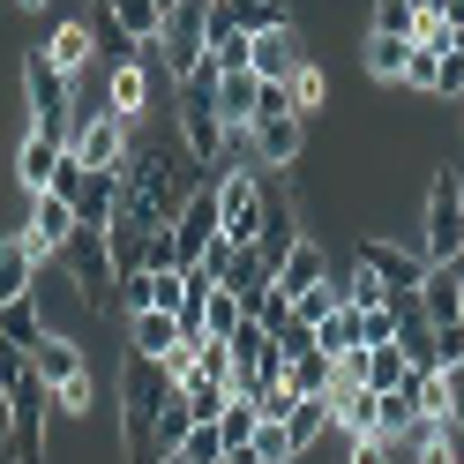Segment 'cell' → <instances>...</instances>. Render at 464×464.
<instances>
[{
	"mask_svg": "<svg viewBox=\"0 0 464 464\" xmlns=\"http://www.w3.org/2000/svg\"><path fill=\"white\" fill-rule=\"evenodd\" d=\"M337 285H344V307H353V314H367V307H390V285L374 277L367 263H353V270H344Z\"/></svg>",
	"mask_w": 464,
	"mask_h": 464,
	"instance_id": "1f68e13d",
	"label": "cell"
},
{
	"mask_svg": "<svg viewBox=\"0 0 464 464\" xmlns=\"http://www.w3.org/2000/svg\"><path fill=\"white\" fill-rule=\"evenodd\" d=\"M330 374H337L330 353H300L293 367H285V382H293V397H323V390H330Z\"/></svg>",
	"mask_w": 464,
	"mask_h": 464,
	"instance_id": "d6a6232c",
	"label": "cell"
},
{
	"mask_svg": "<svg viewBox=\"0 0 464 464\" xmlns=\"http://www.w3.org/2000/svg\"><path fill=\"white\" fill-rule=\"evenodd\" d=\"M31 367H38V382H45V397H53V390H68V382L91 374V353H82L68 330H45V337L31 344Z\"/></svg>",
	"mask_w": 464,
	"mask_h": 464,
	"instance_id": "9a60e30c",
	"label": "cell"
},
{
	"mask_svg": "<svg viewBox=\"0 0 464 464\" xmlns=\"http://www.w3.org/2000/svg\"><path fill=\"white\" fill-rule=\"evenodd\" d=\"M31 285H38V255L23 247V232H8V240H0V307L31 300Z\"/></svg>",
	"mask_w": 464,
	"mask_h": 464,
	"instance_id": "603a6c76",
	"label": "cell"
},
{
	"mask_svg": "<svg viewBox=\"0 0 464 464\" xmlns=\"http://www.w3.org/2000/svg\"><path fill=\"white\" fill-rule=\"evenodd\" d=\"M158 8H165V15H172V8H188V0H158Z\"/></svg>",
	"mask_w": 464,
	"mask_h": 464,
	"instance_id": "f907efd6",
	"label": "cell"
},
{
	"mask_svg": "<svg viewBox=\"0 0 464 464\" xmlns=\"http://www.w3.org/2000/svg\"><path fill=\"white\" fill-rule=\"evenodd\" d=\"M218 188V240L225 247H255L263 240V172H225Z\"/></svg>",
	"mask_w": 464,
	"mask_h": 464,
	"instance_id": "8992f818",
	"label": "cell"
},
{
	"mask_svg": "<svg viewBox=\"0 0 464 464\" xmlns=\"http://www.w3.org/2000/svg\"><path fill=\"white\" fill-rule=\"evenodd\" d=\"M255 105H263V75H255V68L218 75V121L225 128H255Z\"/></svg>",
	"mask_w": 464,
	"mask_h": 464,
	"instance_id": "44dd1931",
	"label": "cell"
},
{
	"mask_svg": "<svg viewBox=\"0 0 464 464\" xmlns=\"http://www.w3.org/2000/svg\"><path fill=\"white\" fill-rule=\"evenodd\" d=\"M165 397H172V374H165L158 360L128 353V367H121V412H112L128 464H150V420H158V404H165Z\"/></svg>",
	"mask_w": 464,
	"mask_h": 464,
	"instance_id": "6da1fadb",
	"label": "cell"
},
{
	"mask_svg": "<svg viewBox=\"0 0 464 464\" xmlns=\"http://www.w3.org/2000/svg\"><path fill=\"white\" fill-rule=\"evenodd\" d=\"M457 247H464V172L450 158L420 202V255H427V270H442V263H457Z\"/></svg>",
	"mask_w": 464,
	"mask_h": 464,
	"instance_id": "3957f363",
	"label": "cell"
},
{
	"mask_svg": "<svg viewBox=\"0 0 464 464\" xmlns=\"http://www.w3.org/2000/svg\"><path fill=\"white\" fill-rule=\"evenodd\" d=\"M404 61H412V38H390V31H367V38H360V68H367L374 82H397Z\"/></svg>",
	"mask_w": 464,
	"mask_h": 464,
	"instance_id": "d4e9b609",
	"label": "cell"
},
{
	"mask_svg": "<svg viewBox=\"0 0 464 464\" xmlns=\"http://www.w3.org/2000/svg\"><path fill=\"white\" fill-rule=\"evenodd\" d=\"M68 150L98 172V165H128V150H135V142H128V121H121L112 105H91V112L75 105V135H68Z\"/></svg>",
	"mask_w": 464,
	"mask_h": 464,
	"instance_id": "9c48e42d",
	"label": "cell"
},
{
	"mask_svg": "<svg viewBox=\"0 0 464 464\" xmlns=\"http://www.w3.org/2000/svg\"><path fill=\"white\" fill-rule=\"evenodd\" d=\"M390 464H420V457H412V442H390Z\"/></svg>",
	"mask_w": 464,
	"mask_h": 464,
	"instance_id": "7dc6e473",
	"label": "cell"
},
{
	"mask_svg": "<svg viewBox=\"0 0 464 464\" xmlns=\"http://www.w3.org/2000/svg\"><path fill=\"white\" fill-rule=\"evenodd\" d=\"M457 112H464V105H457ZM457 158H464V150H457Z\"/></svg>",
	"mask_w": 464,
	"mask_h": 464,
	"instance_id": "11a10c76",
	"label": "cell"
},
{
	"mask_svg": "<svg viewBox=\"0 0 464 464\" xmlns=\"http://www.w3.org/2000/svg\"><path fill=\"white\" fill-rule=\"evenodd\" d=\"M457 285H464V277H457ZM457 323H464V300H457Z\"/></svg>",
	"mask_w": 464,
	"mask_h": 464,
	"instance_id": "816d5d0a",
	"label": "cell"
},
{
	"mask_svg": "<svg viewBox=\"0 0 464 464\" xmlns=\"http://www.w3.org/2000/svg\"><path fill=\"white\" fill-rule=\"evenodd\" d=\"M323 277H337V270H330V255H323V240H293V255H285V263L270 270V293L293 307V300H300V293H314Z\"/></svg>",
	"mask_w": 464,
	"mask_h": 464,
	"instance_id": "2e32d148",
	"label": "cell"
},
{
	"mask_svg": "<svg viewBox=\"0 0 464 464\" xmlns=\"http://www.w3.org/2000/svg\"><path fill=\"white\" fill-rule=\"evenodd\" d=\"M15 8H23V15H45V8H53V0H15Z\"/></svg>",
	"mask_w": 464,
	"mask_h": 464,
	"instance_id": "c3c4849f",
	"label": "cell"
},
{
	"mask_svg": "<svg viewBox=\"0 0 464 464\" xmlns=\"http://www.w3.org/2000/svg\"><path fill=\"white\" fill-rule=\"evenodd\" d=\"M172 142L202 165V180H210V165H218V150H225V121H218V75L202 68V75H188L180 91H172Z\"/></svg>",
	"mask_w": 464,
	"mask_h": 464,
	"instance_id": "7a4b0ae2",
	"label": "cell"
},
{
	"mask_svg": "<svg viewBox=\"0 0 464 464\" xmlns=\"http://www.w3.org/2000/svg\"><path fill=\"white\" fill-rule=\"evenodd\" d=\"M165 240H172V270H195L202 255L218 247V188H210V180L180 202V218L165 225Z\"/></svg>",
	"mask_w": 464,
	"mask_h": 464,
	"instance_id": "52a82bcc",
	"label": "cell"
},
{
	"mask_svg": "<svg viewBox=\"0 0 464 464\" xmlns=\"http://www.w3.org/2000/svg\"><path fill=\"white\" fill-rule=\"evenodd\" d=\"M247 53H255V38L232 23L225 0H210V8H202V68H210V75H240Z\"/></svg>",
	"mask_w": 464,
	"mask_h": 464,
	"instance_id": "7c38bea8",
	"label": "cell"
},
{
	"mask_svg": "<svg viewBox=\"0 0 464 464\" xmlns=\"http://www.w3.org/2000/svg\"><path fill=\"white\" fill-rule=\"evenodd\" d=\"M23 98H31V135H45V142L68 150V135H75V82L45 61V45L23 53Z\"/></svg>",
	"mask_w": 464,
	"mask_h": 464,
	"instance_id": "277c9868",
	"label": "cell"
},
{
	"mask_svg": "<svg viewBox=\"0 0 464 464\" xmlns=\"http://www.w3.org/2000/svg\"><path fill=\"white\" fill-rule=\"evenodd\" d=\"M172 344H180V330H172V314L165 307H150V314H128V353H142V360H172Z\"/></svg>",
	"mask_w": 464,
	"mask_h": 464,
	"instance_id": "7402d4cb",
	"label": "cell"
},
{
	"mask_svg": "<svg viewBox=\"0 0 464 464\" xmlns=\"http://www.w3.org/2000/svg\"><path fill=\"white\" fill-rule=\"evenodd\" d=\"M285 98H293V112L307 121V112H323V105H330V75H323V68L307 61V68H300L293 82H285Z\"/></svg>",
	"mask_w": 464,
	"mask_h": 464,
	"instance_id": "e575fe53",
	"label": "cell"
},
{
	"mask_svg": "<svg viewBox=\"0 0 464 464\" xmlns=\"http://www.w3.org/2000/svg\"><path fill=\"white\" fill-rule=\"evenodd\" d=\"M353 263H367L390 293H420V277H427V255H420L412 240H397V232H360V240H353Z\"/></svg>",
	"mask_w": 464,
	"mask_h": 464,
	"instance_id": "ba28073f",
	"label": "cell"
},
{
	"mask_svg": "<svg viewBox=\"0 0 464 464\" xmlns=\"http://www.w3.org/2000/svg\"><path fill=\"white\" fill-rule=\"evenodd\" d=\"M240 323H247V307L218 285V293H210V307H202V337H225V344H232V330H240Z\"/></svg>",
	"mask_w": 464,
	"mask_h": 464,
	"instance_id": "74e56055",
	"label": "cell"
},
{
	"mask_svg": "<svg viewBox=\"0 0 464 464\" xmlns=\"http://www.w3.org/2000/svg\"><path fill=\"white\" fill-rule=\"evenodd\" d=\"M450 45H457V53H464V31H457V38H450Z\"/></svg>",
	"mask_w": 464,
	"mask_h": 464,
	"instance_id": "f5cc1de1",
	"label": "cell"
},
{
	"mask_svg": "<svg viewBox=\"0 0 464 464\" xmlns=\"http://www.w3.org/2000/svg\"><path fill=\"white\" fill-rule=\"evenodd\" d=\"M442 382H450V434H464V360L442 367Z\"/></svg>",
	"mask_w": 464,
	"mask_h": 464,
	"instance_id": "f6af8a7d",
	"label": "cell"
},
{
	"mask_svg": "<svg viewBox=\"0 0 464 464\" xmlns=\"http://www.w3.org/2000/svg\"><path fill=\"white\" fill-rule=\"evenodd\" d=\"M121 165H98V172H82V188H75V218L82 225H112V210H121Z\"/></svg>",
	"mask_w": 464,
	"mask_h": 464,
	"instance_id": "d6986e66",
	"label": "cell"
},
{
	"mask_svg": "<svg viewBox=\"0 0 464 464\" xmlns=\"http://www.w3.org/2000/svg\"><path fill=\"white\" fill-rule=\"evenodd\" d=\"M188 427H195V412H188V397H180V382H172V397L158 404V420H150V464H172V457H180V442H188Z\"/></svg>",
	"mask_w": 464,
	"mask_h": 464,
	"instance_id": "ffe728a7",
	"label": "cell"
},
{
	"mask_svg": "<svg viewBox=\"0 0 464 464\" xmlns=\"http://www.w3.org/2000/svg\"><path fill=\"white\" fill-rule=\"evenodd\" d=\"M277 427L293 434V457H307V450L330 434V404H323V397H300V404H293V420H277Z\"/></svg>",
	"mask_w": 464,
	"mask_h": 464,
	"instance_id": "83f0119b",
	"label": "cell"
},
{
	"mask_svg": "<svg viewBox=\"0 0 464 464\" xmlns=\"http://www.w3.org/2000/svg\"><path fill=\"white\" fill-rule=\"evenodd\" d=\"M457 300H464L457 270H427V277H420V307H427V323H434V330L457 323Z\"/></svg>",
	"mask_w": 464,
	"mask_h": 464,
	"instance_id": "4316f807",
	"label": "cell"
},
{
	"mask_svg": "<svg viewBox=\"0 0 464 464\" xmlns=\"http://www.w3.org/2000/svg\"><path fill=\"white\" fill-rule=\"evenodd\" d=\"M195 374H232V344L225 337H202L195 344Z\"/></svg>",
	"mask_w": 464,
	"mask_h": 464,
	"instance_id": "7bdbcfd3",
	"label": "cell"
},
{
	"mask_svg": "<svg viewBox=\"0 0 464 464\" xmlns=\"http://www.w3.org/2000/svg\"><path fill=\"white\" fill-rule=\"evenodd\" d=\"M105 105L135 128L142 112H150V61H121V68H112V75H105Z\"/></svg>",
	"mask_w": 464,
	"mask_h": 464,
	"instance_id": "ac0fdd59",
	"label": "cell"
},
{
	"mask_svg": "<svg viewBox=\"0 0 464 464\" xmlns=\"http://www.w3.org/2000/svg\"><path fill=\"white\" fill-rule=\"evenodd\" d=\"M0 337L31 353V344L45 337V307H38V300H8V307H0Z\"/></svg>",
	"mask_w": 464,
	"mask_h": 464,
	"instance_id": "f546056e",
	"label": "cell"
},
{
	"mask_svg": "<svg viewBox=\"0 0 464 464\" xmlns=\"http://www.w3.org/2000/svg\"><path fill=\"white\" fill-rule=\"evenodd\" d=\"M53 165H61V142H45V135H23V142H15V180H23V195H45V188H53Z\"/></svg>",
	"mask_w": 464,
	"mask_h": 464,
	"instance_id": "cb8c5ba5",
	"label": "cell"
},
{
	"mask_svg": "<svg viewBox=\"0 0 464 464\" xmlns=\"http://www.w3.org/2000/svg\"><path fill=\"white\" fill-rule=\"evenodd\" d=\"M75 202L68 195H31V225H23V247L38 255V263H61V247L75 240Z\"/></svg>",
	"mask_w": 464,
	"mask_h": 464,
	"instance_id": "4fadbf2b",
	"label": "cell"
},
{
	"mask_svg": "<svg viewBox=\"0 0 464 464\" xmlns=\"http://www.w3.org/2000/svg\"><path fill=\"white\" fill-rule=\"evenodd\" d=\"M367 31H390V38H420V8H412V0H374V8H367Z\"/></svg>",
	"mask_w": 464,
	"mask_h": 464,
	"instance_id": "d590c367",
	"label": "cell"
},
{
	"mask_svg": "<svg viewBox=\"0 0 464 464\" xmlns=\"http://www.w3.org/2000/svg\"><path fill=\"white\" fill-rule=\"evenodd\" d=\"M247 135H255V172H293L307 158V121L300 112H263Z\"/></svg>",
	"mask_w": 464,
	"mask_h": 464,
	"instance_id": "8fae6325",
	"label": "cell"
},
{
	"mask_svg": "<svg viewBox=\"0 0 464 464\" xmlns=\"http://www.w3.org/2000/svg\"><path fill=\"white\" fill-rule=\"evenodd\" d=\"M0 450H8V434H0Z\"/></svg>",
	"mask_w": 464,
	"mask_h": 464,
	"instance_id": "db71d44e",
	"label": "cell"
},
{
	"mask_svg": "<svg viewBox=\"0 0 464 464\" xmlns=\"http://www.w3.org/2000/svg\"><path fill=\"white\" fill-rule=\"evenodd\" d=\"M61 270L75 285V307L112 314V240H105V225H75V240L61 247Z\"/></svg>",
	"mask_w": 464,
	"mask_h": 464,
	"instance_id": "5b68a950",
	"label": "cell"
},
{
	"mask_svg": "<svg viewBox=\"0 0 464 464\" xmlns=\"http://www.w3.org/2000/svg\"><path fill=\"white\" fill-rule=\"evenodd\" d=\"M412 382V360H404V344H367V390H404Z\"/></svg>",
	"mask_w": 464,
	"mask_h": 464,
	"instance_id": "f1b7e54d",
	"label": "cell"
},
{
	"mask_svg": "<svg viewBox=\"0 0 464 464\" xmlns=\"http://www.w3.org/2000/svg\"><path fill=\"white\" fill-rule=\"evenodd\" d=\"M172 464H225V434H218V420H195Z\"/></svg>",
	"mask_w": 464,
	"mask_h": 464,
	"instance_id": "8d00e7d4",
	"label": "cell"
},
{
	"mask_svg": "<svg viewBox=\"0 0 464 464\" xmlns=\"http://www.w3.org/2000/svg\"><path fill=\"white\" fill-rule=\"evenodd\" d=\"M442 270H457V277H464V247H457V263H442Z\"/></svg>",
	"mask_w": 464,
	"mask_h": 464,
	"instance_id": "681fc988",
	"label": "cell"
},
{
	"mask_svg": "<svg viewBox=\"0 0 464 464\" xmlns=\"http://www.w3.org/2000/svg\"><path fill=\"white\" fill-rule=\"evenodd\" d=\"M457 172H464V158H457Z\"/></svg>",
	"mask_w": 464,
	"mask_h": 464,
	"instance_id": "9f6ffc18",
	"label": "cell"
},
{
	"mask_svg": "<svg viewBox=\"0 0 464 464\" xmlns=\"http://www.w3.org/2000/svg\"><path fill=\"white\" fill-rule=\"evenodd\" d=\"M45 61H53V68H61V75L75 82L82 68L98 61V31H91V23H82V15H68V23H53V38H45Z\"/></svg>",
	"mask_w": 464,
	"mask_h": 464,
	"instance_id": "e0dca14e",
	"label": "cell"
},
{
	"mask_svg": "<svg viewBox=\"0 0 464 464\" xmlns=\"http://www.w3.org/2000/svg\"><path fill=\"white\" fill-rule=\"evenodd\" d=\"M412 427H420L412 390H382V397H374V434H382V442H404Z\"/></svg>",
	"mask_w": 464,
	"mask_h": 464,
	"instance_id": "484cf974",
	"label": "cell"
},
{
	"mask_svg": "<svg viewBox=\"0 0 464 464\" xmlns=\"http://www.w3.org/2000/svg\"><path fill=\"white\" fill-rule=\"evenodd\" d=\"M255 404H263V420H293V404H300V397H293V382H270Z\"/></svg>",
	"mask_w": 464,
	"mask_h": 464,
	"instance_id": "ee69618b",
	"label": "cell"
},
{
	"mask_svg": "<svg viewBox=\"0 0 464 464\" xmlns=\"http://www.w3.org/2000/svg\"><path fill=\"white\" fill-rule=\"evenodd\" d=\"M225 8H232V23H240L247 38H255V31H277V23H293V15H285V0H225Z\"/></svg>",
	"mask_w": 464,
	"mask_h": 464,
	"instance_id": "f35d334b",
	"label": "cell"
},
{
	"mask_svg": "<svg viewBox=\"0 0 464 464\" xmlns=\"http://www.w3.org/2000/svg\"><path fill=\"white\" fill-rule=\"evenodd\" d=\"M202 8H210V0H188V8H172V15H165L158 68L172 75V91H180L188 75H202Z\"/></svg>",
	"mask_w": 464,
	"mask_h": 464,
	"instance_id": "30bf717a",
	"label": "cell"
},
{
	"mask_svg": "<svg viewBox=\"0 0 464 464\" xmlns=\"http://www.w3.org/2000/svg\"><path fill=\"white\" fill-rule=\"evenodd\" d=\"M314 353H330V360H337V353H360V314L337 307L330 323H314Z\"/></svg>",
	"mask_w": 464,
	"mask_h": 464,
	"instance_id": "836d02e7",
	"label": "cell"
},
{
	"mask_svg": "<svg viewBox=\"0 0 464 464\" xmlns=\"http://www.w3.org/2000/svg\"><path fill=\"white\" fill-rule=\"evenodd\" d=\"M337 307H344V285H337V277H323V285H314V293H300V300H293V314H300L307 330H314V323H330Z\"/></svg>",
	"mask_w": 464,
	"mask_h": 464,
	"instance_id": "ab89813d",
	"label": "cell"
},
{
	"mask_svg": "<svg viewBox=\"0 0 464 464\" xmlns=\"http://www.w3.org/2000/svg\"><path fill=\"white\" fill-rule=\"evenodd\" d=\"M434 98H450V105H464V53H457V45L442 53V68H434Z\"/></svg>",
	"mask_w": 464,
	"mask_h": 464,
	"instance_id": "60d3db41",
	"label": "cell"
},
{
	"mask_svg": "<svg viewBox=\"0 0 464 464\" xmlns=\"http://www.w3.org/2000/svg\"><path fill=\"white\" fill-rule=\"evenodd\" d=\"M314 61L307 53V31L300 23H277V31H255V53H247V68L263 75V82H293L300 68Z\"/></svg>",
	"mask_w": 464,
	"mask_h": 464,
	"instance_id": "5bb4252c",
	"label": "cell"
},
{
	"mask_svg": "<svg viewBox=\"0 0 464 464\" xmlns=\"http://www.w3.org/2000/svg\"><path fill=\"white\" fill-rule=\"evenodd\" d=\"M397 337V307H367L360 314V344H390Z\"/></svg>",
	"mask_w": 464,
	"mask_h": 464,
	"instance_id": "b9f144b4",
	"label": "cell"
},
{
	"mask_svg": "<svg viewBox=\"0 0 464 464\" xmlns=\"http://www.w3.org/2000/svg\"><path fill=\"white\" fill-rule=\"evenodd\" d=\"M180 397H188V412H195V420H218L225 404H232L225 374H188V382H180Z\"/></svg>",
	"mask_w": 464,
	"mask_h": 464,
	"instance_id": "4dcf8cb0",
	"label": "cell"
},
{
	"mask_svg": "<svg viewBox=\"0 0 464 464\" xmlns=\"http://www.w3.org/2000/svg\"><path fill=\"white\" fill-rule=\"evenodd\" d=\"M0 434H15V397L0 390Z\"/></svg>",
	"mask_w": 464,
	"mask_h": 464,
	"instance_id": "bcb514c9",
	"label": "cell"
}]
</instances>
